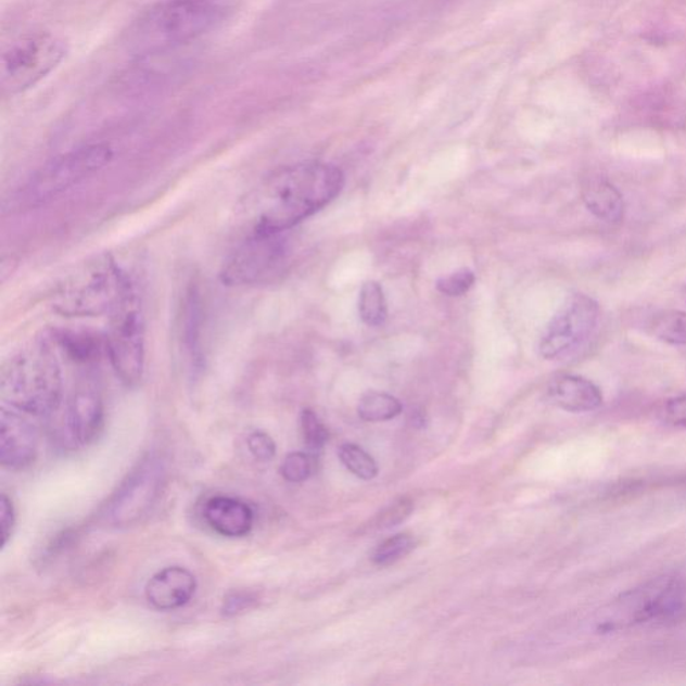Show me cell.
Listing matches in <instances>:
<instances>
[{
	"label": "cell",
	"instance_id": "30",
	"mask_svg": "<svg viewBox=\"0 0 686 686\" xmlns=\"http://www.w3.org/2000/svg\"><path fill=\"white\" fill-rule=\"evenodd\" d=\"M255 602V598L251 593L238 592L231 593L223 602V614L237 615L247 610Z\"/></svg>",
	"mask_w": 686,
	"mask_h": 686
},
{
	"label": "cell",
	"instance_id": "20",
	"mask_svg": "<svg viewBox=\"0 0 686 686\" xmlns=\"http://www.w3.org/2000/svg\"><path fill=\"white\" fill-rule=\"evenodd\" d=\"M403 404L392 394L369 392L359 399L358 415L364 421L381 422L396 419L402 415Z\"/></svg>",
	"mask_w": 686,
	"mask_h": 686
},
{
	"label": "cell",
	"instance_id": "10",
	"mask_svg": "<svg viewBox=\"0 0 686 686\" xmlns=\"http://www.w3.org/2000/svg\"><path fill=\"white\" fill-rule=\"evenodd\" d=\"M106 351L114 371L125 385L139 384L145 366V329L140 301L134 291L111 314Z\"/></svg>",
	"mask_w": 686,
	"mask_h": 686
},
{
	"label": "cell",
	"instance_id": "3",
	"mask_svg": "<svg viewBox=\"0 0 686 686\" xmlns=\"http://www.w3.org/2000/svg\"><path fill=\"white\" fill-rule=\"evenodd\" d=\"M62 370L53 346L46 341L21 348L4 364L0 376V397L11 409L45 417L59 409L62 399Z\"/></svg>",
	"mask_w": 686,
	"mask_h": 686
},
{
	"label": "cell",
	"instance_id": "19",
	"mask_svg": "<svg viewBox=\"0 0 686 686\" xmlns=\"http://www.w3.org/2000/svg\"><path fill=\"white\" fill-rule=\"evenodd\" d=\"M358 313L365 325L380 328L386 322L388 305L381 284L369 280L359 291Z\"/></svg>",
	"mask_w": 686,
	"mask_h": 686
},
{
	"label": "cell",
	"instance_id": "8",
	"mask_svg": "<svg viewBox=\"0 0 686 686\" xmlns=\"http://www.w3.org/2000/svg\"><path fill=\"white\" fill-rule=\"evenodd\" d=\"M290 247L284 232H251L227 257L223 282L237 288L272 282L289 265Z\"/></svg>",
	"mask_w": 686,
	"mask_h": 686
},
{
	"label": "cell",
	"instance_id": "18",
	"mask_svg": "<svg viewBox=\"0 0 686 686\" xmlns=\"http://www.w3.org/2000/svg\"><path fill=\"white\" fill-rule=\"evenodd\" d=\"M648 330L655 339L669 345H686V313L661 310L649 319Z\"/></svg>",
	"mask_w": 686,
	"mask_h": 686
},
{
	"label": "cell",
	"instance_id": "25",
	"mask_svg": "<svg viewBox=\"0 0 686 686\" xmlns=\"http://www.w3.org/2000/svg\"><path fill=\"white\" fill-rule=\"evenodd\" d=\"M411 511H414V501L408 497H402L374 519V528L379 530L396 528L410 517Z\"/></svg>",
	"mask_w": 686,
	"mask_h": 686
},
{
	"label": "cell",
	"instance_id": "14",
	"mask_svg": "<svg viewBox=\"0 0 686 686\" xmlns=\"http://www.w3.org/2000/svg\"><path fill=\"white\" fill-rule=\"evenodd\" d=\"M198 582L190 570L170 566L154 574L145 586V597L154 609L170 611L182 608L196 593Z\"/></svg>",
	"mask_w": 686,
	"mask_h": 686
},
{
	"label": "cell",
	"instance_id": "23",
	"mask_svg": "<svg viewBox=\"0 0 686 686\" xmlns=\"http://www.w3.org/2000/svg\"><path fill=\"white\" fill-rule=\"evenodd\" d=\"M416 542L414 536L408 534H397L388 537L376 548L373 562L380 566L396 563L397 560L407 557L414 550Z\"/></svg>",
	"mask_w": 686,
	"mask_h": 686
},
{
	"label": "cell",
	"instance_id": "7",
	"mask_svg": "<svg viewBox=\"0 0 686 686\" xmlns=\"http://www.w3.org/2000/svg\"><path fill=\"white\" fill-rule=\"evenodd\" d=\"M66 54V42L53 33H33L21 38L2 56L3 96H18L34 88L60 66Z\"/></svg>",
	"mask_w": 686,
	"mask_h": 686
},
{
	"label": "cell",
	"instance_id": "28",
	"mask_svg": "<svg viewBox=\"0 0 686 686\" xmlns=\"http://www.w3.org/2000/svg\"><path fill=\"white\" fill-rule=\"evenodd\" d=\"M15 528V508L13 501L5 494L0 499V536H2V548L8 546Z\"/></svg>",
	"mask_w": 686,
	"mask_h": 686
},
{
	"label": "cell",
	"instance_id": "6",
	"mask_svg": "<svg viewBox=\"0 0 686 686\" xmlns=\"http://www.w3.org/2000/svg\"><path fill=\"white\" fill-rule=\"evenodd\" d=\"M686 614V588L674 576H659L621 594L611 605L610 613L599 622L600 632L682 620Z\"/></svg>",
	"mask_w": 686,
	"mask_h": 686
},
{
	"label": "cell",
	"instance_id": "11",
	"mask_svg": "<svg viewBox=\"0 0 686 686\" xmlns=\"http://www.w3.org/2000/svg\"><path fill=\"white\" fill-rule=\"evenodd\" d=\"M599 306L592 296L571 295L559 308L541 336L539 353L546 359H559L583 345L596 329Z\"/></svg>",
	"mask_w": 686,
	"mask_h": 686
},
{
	"label": "cell",
	"instance_id": "5",
	"mask_svg": "<svg viewBox=\"0 0 686 686\" xmlns=\"http://www.w3.org/2000/svg\"><path fill=\"white\" fill-rule=\"evenodd\" d=\"M113 158L106 144H89L68 151L39 168L10 199V208L26 211L53 202L73 187L104 169Z\"/></svg>",
	"mask_w": 686,
	"mask_h": 686
},
{
	"label": "cell",
	"instance_id": "22",
	"mask_svg": "<svg viewBox=\"0 0 686 686\" xmlns=\"http://www.w3.org/2000/svg\"><path fill=\"white\" fill-rule=\"evenodd\" d=\"M317 471V459L313 452H293L285 456L280 473L290 483H303Z\"/></svg>",
	"mask_w": 686,
	"mask_h": 686
},
{
	"label": "cell",
	"instance_id": "16",
	"mask_svg": "<svg viewBox=\"0 0 686 686\" xmlns=\"http://www.w3.org/2000/svg\"><path fill=\"white\" fill-rule=\"evenodd\" d=\"M548 398L571 414L597 410L604 403L602 392L590 380L575 374H559L548 385Z\"/></svg>",
	"mask_w": 686,
	"mask_h": 686
},
{
	"label": "cell",
	"instance_id": "27",
	"mask_svg": "<svg viewBox=\"0 0 686 686\" xmlns=\"http://www.w3.org/2000/svg\"><path fill=\"white\" fill-rule=\"evenodd\" d=\"M247 447L250 454L257 461H271L277 455V444L270 434L262 431H255L249 434Z\"/></svg>",
	"mask_w": 686,
	"mask_h": 686
},
{
	"label": "cell",
	"instance_id": "1",
	"mask_svg": "<svg viewBox=\"0 0 686 686\" xmlns=\"http://www.w3.org/2000/svg\"><path fill=\"white\" fill-rule=\"evenodd\" d=\"M345 185L335 165L307 162L276 172L257 188L249 214L253 232H288L333 202Z\"/></svg>",
	"mask_w": 686,
	"mask_h": 686
},
{
	"label": "cell",
	"instance_id": "26",
	"mask_svg": "<svg viewBox=\"0 0 686 686\" xmlns=\"http://www.w3.org/2000/svg\"><path fill=\"white\" fill-rule=\"evenodd\" d=\"M474 274L468 268L452 272L447 277L440 278L436 288L440 293L448 296H461L471 290L474 283Z\"/></svg>",
	"mask_w": 686,
	"mask_h": 686
},
{
	"label": "cell",
	"instance_id": "21",
	"mask_svg": "<svg viewBox=\"0 0 686 686\" xmlns=\"http://www.w3.org/2000/svg\"><path fill=\"white\" fill-rule=\"evenodd\" d=\"M340 460L354 477L371 480L379 474V466L368 452L359 445L346 443L339 450Z\"/></svg>",
	"mask_w": 686,
	"mask_h": 686
},
{
	"label": "cell",
	"instance_id": "12",
	"mask_svg": "<svg viewBox=\"0 0 686 686\" xmlns=\"http://www.w3.org/2000/svg\"><path fill=\"white\" fill-rule=\"evenodd\" d=\"M38 432L20 411L2 408L0 414V462L11 471L25 470L37 459Z\"/></svg>",
	"mask_w": 686,
	"mask_h": 686
},
{
	"label": "cell",
	"instance_id": "29",
	"mask_svg": "<svg viewBox=\"0 0 686 686\" xmlns=\"http://www.w3.org/2000/svg\"><path fill=\"white\" fill-rule=\"evenodd\" d=\"M664 417L669 424L686 428V394L668 399L664 407Z\"/></svg>",
	"mask_w": 686,
	"mask_h": 686
},
{
	"label": "cell",
	"instance_id": "15",
	"mask_svg": "<svg viewBox=\"0 0 686 686\" xmlns=\"http://www.w3.org/2000/svg\"><path fill=\"white\" fill-rule=\"evenodd\" d=\"M203 518L211 530L226 537L247 536L255 522L254 510L247 503L225 495L205 501Z\"/></svg>",
	"mask_w": 686,
	"mask_h": 686
},
{
	"label": "cell",
	"instance_id": "2",
	"mask_svg": "<svg viewBox=\"0 0 686 686\" xmlns=\"http://www.w3.org/2000/svg\"><path fill=\"white\" fill-rule=\"evenodd\" d=\"M225 18V5L217 0H162L130 26L127 43L137 55L163 53L196 41Z\"/></svg>",
	"mask_w": 686,
	"mask_h": 686
},
{
	"label": "cell",
	"instance_id": "4",
	"mask_svg": "<svg viewBox=\"0 0 686 686\" xmlns=\"http://www.w3.org/2000/svg\"><path fill=\"white\" fill-rule=\"evenodd\" d=\"M134 291L116 262L102 255L65 279L55 291L53 305L65 317H97L112 314Z\"/></svg>",
	"mask_w": 686,
	"mask_h": 686
},
{
	"label": "cell",
	"instance_id": "24",
	"mask_svg": "<svg viewBox=\"0 0 686 686\" xmlns=\"http://www.w3.org/2000/svg\"><path fill=\"white\" fill-rule=\"evenodd\" d=\"M301 431L303 440L310 452L321 450L328 443V428L322 424L319 417L310 409H305L301 415Z\"/></svg>",
	"mask_w": 686,
	"mask_h": 686
},
{
	"label": "cell",
	"instance_id": "13",
	"mask_svg": "<svg viewBox=\"0 0 686 686\" xmlns=\"http://www.w3.org/2000/svg\"><path fill=\"white\" fill-rule=\"evenodd\" d=\"M67 425L78 444L89 445L101 436L105 425V408L94 385H79L67 407Z\"/></svg>",
	"mask_w": 686,
	"mask_h": 686
},
{
	"label": "cell",
	"instance_id": "17",
	"mask_svg": "<svg viewBox=\"0 0 686 686\" xmlns=\"http://www.w3.org/2000/svg\"><path fill=\"white\" fill-rule=\"evenodd\" d=\"M583 203L597 219L617 225L625 215L622 193L604 177H590L582 188Z\"/></svg>",
	"mask_w": 686,
	"mask_h": 686
},
{
	"label": "cell",
	"instance_id": "31",
	"mask_svg": "<svg viewBox=\"0 0 686 686\" xmlns=\"http://www.w3.org/2000/svg\"><path fill=\"white\" fill-rule=\"evenodd\" d=\"M684 296H685V301H686V284H685V289H684Z\"/></svg>",
	"mask_w": 686,
	"mask_h": 686
},
{
	"label": "cell",
	"instance_id": "9",
	"mask_svg": "<svg viewBox=\"0 0 686 686\" xmlns=\"http://www.w3.org/2000/svg\"><path fill=\"white\" fill-rule=\"evenodd\" d=\"M167 479L163 457L148 454L128 473L116 494L109 500L104 518L116 529L131 528L151 512Z\"/></svg>",
	"mask_w": 686,
	"mask_h": 686
}]
</instances>
